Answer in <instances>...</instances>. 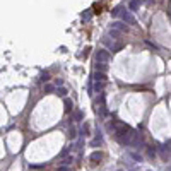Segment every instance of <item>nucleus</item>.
<instances>
[{
    "instance_id": "nucleus-26",
    "label": "nucleus",
    "mask_w": 171,
    "mask_h": 171,
    "mask_svg": "<svg viewBox=\"0 0 171 171\" xmlns=\"http://www.w3.org/2000/svg\"><path fill=\"white\" fill-rule=\"evenodd\" d=\"M60 171H70V168H67V166H60Z\"/></svg>"
},
{
    "instance_id": "nucleus-21",
    "label": "nucleus",
    "mask_w": 171,
    "mask_h": 171,
    "mask_svg": "<svg viewBox=\"0 0 171 171\" xmlns=\"http://www.w3.org/2000/svg\"><path fill=\"white\" fill-rule=\"evenodd\" d=\"M53 91H56L55 87H53V86H50V84L45 86V93H53Z\"/></svg>"
},
{
    "instance_id": "nucleus-12",
    "label": "nucleus",
    "mask_w": 171,
    "mask_h": 171,
    "mask_svg": "<svg viewBox=\"0 0 171 171\" xmlns=\"http://www.w3.org/2000/svg\"><path fill=\"white\" fill-rule=\"evenodd\" d=\"M128 156L132 159H135V161H139V162H142V156L139 152H128Z\"/></svg>"
},
{
    "instance_id": "nucleus-16",
    "label": "nucleus",
    "mask_w": 171,
    "mask_h": 171,
    "mask_svg": "<svg viewBox=\"0 0 171 171\" xmlns=\"http://www.w3.org/2000/svg\"><path fill=\"white\" fill-rule=\"evenodd\" d=\"M72 106H74V103L70 101L68 98H65V111H70V110H72Z\"/></svg>"
},
{
    "instance_id": "nucleus-6",
    "label": "nucleus",
    "mask_w": 171,
    "mask_h": 171,
    "mask_svg": "<svg viewBox=\"0 0 171 171\" xmlns=\"http://www.w3.org/2000/svg\"><path fill=\"white\" fill-rule=\"evenodd\" d=\"M91 79H93L94 82H103V84H104V82H106V74L104 72H98V70H96V72L93 74V77H91Z\"/></svg>"
},
{
    "instance_id": "nucleus-23",
    "label": "nucleus",
    "mask_w": 171,
    "mask_h": 171,
    "mask_svg": "<svg viewBox=\"0 0 171 171\" xmlns=\"http://www.w3.org/2000/svg\"><path fill=\"white\" fill-rule=\"evenodd\" d=\"M75 118L77 120H82V118H84V113H82V111H75Z\"/></svg>"
},
{
    "instance_id": "nucleus-3",
    "label": "nucleus",
    "mask_w": 171,
    "mask_h": 171,
    "mask_svg": "<svg viewBox=\"0 0 171 171\" xmlns=\"http://www.w3.org/2000/svg\"><path fill=\"white\" fill-rule=\"evenodd\" d=\"M122 17H123V21L127 22V24H130V26H137V19L132 16V12H130V10H125V12L122 14Z\"/></svg>"
},
{
    "instance_id": "nucleus-13",
    "label": "nucleus",
    "mask_w": 171,
    "mask_h": 171,
    "mask_svg": "<svg viewBox=\"0 0 171 171\" xmlns=\"http://www.w3.org/2000/svg\"><path fill=\"white\" fill-rule=\"evenodd\" d=\"M106 68H108L106 64H96V70L98 72H106Z\"/></svg>"
},
{
    "instance_id": "nucleus-1",
    "label": "nucleus",
    "mask_w": 171,
    "mask_h": 171,
    "mask_svg": "<svg viewBox=\"0 0 171 171\" xmlns=\"http://www.w3.org/2000/svg\"><path fill=\"white\" fill-rule=\"evenodd\" d=\"M135 135H137L135 130L128 128L127 132L120 133V135H115V137H116V140H118L120 144H123V145H132V144H133V140H135Z\"/></svg>"
},
{
    "instance_id": "nucleus-22",
    "label": "nucleus",
    "mask_w": 171,
    "mask_h": 171,
    "mask_svg": "<svg viewBox=\"0 0 171 171\" xmlns=\"http://www.w3.org/2000/svg\"><path fill=\"white\" fill-rule=\"evenodd\" d=\"M120 34V31H116V29H110V36H113V38H116Z\"/></svg>"
},
{
    "instance_id": "nucleus-14",
    "label": "nucleus",
    "mask_w": 171,
    "mask_h": 171,
    "mask_svg": "<svg viewBox=\"0 0 171 171\" xmlns=\"http://www.w3.org/2000/svg\"><path fill=\"white\" fill-rule=\"evenodd\" d=\"M122 48H123L122 43H113V45H111V51H120Z\"/></svg>"
},
{
    "instance_id": "nucleus-11",
    "label": "nucleus",
    "mask_w": 171,
    "mask_h": 171,
    "mask_svg": "<svg viewBox=\"0 0 171 171\" xmlns=\"http://www.w3.org/2000/svg\"><path fill=\"white\" fill-rule=\"evenodd\" d=\"M55 94H58L60 98H65V96H67V89H65V87H56Z\"/></svg>"
},
{
    "instance_id": "nucleus-4",
    "label": "nucleus",
    "mask_w": 171,
    "mask_h": 171,
    "mask_svg": "<svg viewBox=\"0 0 171 171\" xmlns=\"http://www.w3.org/2000/svg\"><path fill=\"white\" fill-rule=\"evenodd\" d=\"M169 144H164V145H161L159 147V156H161L164 161H168V156L171 158V147H168Z\"/></svg>"
},
{
    "instance_id": "nucleus-27",
    "label": "nucleus",
    "mask_w": 171,
    "mask_h": 171,
    "mask_svg": "<svg viewBox=\"0 0 171 171\" xmlns=\"http://www.w3.org/2000/svg\"><path fill=\"white\" fill-rule=\"evenodd\" d=\"M64 84V81H62V79H56V87H58V86H62Z\"/></svg>"
},
{
    "instance_id": "nucleus-17",
    "label": "nucleus",
    "mask_w": 171,
    "mask_h": 171,
    "mask_svg": "<svg viewBox=\"0 0 171 171\" xmlns=\"http://www.w3.org/2000/svg\"><path fill=\"white\" fill-rule=\"evenodd\" d=\"M103 86H104L103 82H96V84H94V93H99V91L103 89Z\"/></svg>"
},
{
    "instance_id": "nucleus-10",
    "label": "nucleus",
    "mask_w": 171,
    "mask_h": 171,
    "mask_svg": "<svg viewBox=\"0 0 171 171\" xmlns=\"http://www.w3.org/2000/svg\"><path fill=\"white\" fill-rule=\"evenodd\" d=\"M101 142H103V135L98 132V137H96V139H94V140L91 142V145H93V147H96V145H99Z\"/></svg>"
},
{
    "instance_id": "nucleus-25",
    "label": "nucleus",
    "mask_w": 171,
    "mask_h": 171,
    "mask_svg": "<svg viewBox=\"0 0 171 171\" xmlns=\"http://www.w3.org/2000/svg\"><path fill=\"white\" fill-rule=\"evenodd\" d=\"M68 135L72 137V139H75V135H77V133H75V128H70V133H68Z\"/></svg>"
},
{
    "instance_id": "nucleus-9",
    "label": "nucleus",
    "mask_w": 171,
    "mask_h": 171,
    "mask_svg": "<svg viewBox=\"0 0 171 171\" xmlns=\"http://www.w3.org/2000/svg\"><path fill=\"white\" fill-rule=\"evenodd\" d=\"M139 7H140V2H139V0H132V2L128 4V10H130V12L139 10Z\"/></svg>"
},
{
    "instance_id": "nucleus-2",
    "label": "nucleus",
    "mask_w": 171,
    "mask_h": 171,
    "mask_svg": "<svg viewBox=\"0 0 171 171\" xmlns=\"http://www.w3.org/2000/svg\"><path fill=\"white\" fill-rule=\"evenodd\" d=\"M94 58H96V64H108L110 53H108L106 50H98L96 51V55H94Z\"/></svg>"
},
{
    "instance_id": "nucleus-24",
    "label": "nucleus",
    "mask_w": 171,
    "mask_h": 171,
    "mask_svg": "<svg viewBox=\"0 0 171 171\" xmlns=\"http://www.w3.org/2000/svg\"><path fill=\"white\" fill-rule=\"evenodd\" d=\"M82 19H91V12H89V10H86V12L82 14Z\"/></svg>"
},
{
    "instance_id": "nucleus-18",
    "label": "nucleus",
    "mask_w": 171,
    "mask_h": 171,
    "mask_svg": "<svg viewBox=\"0 0 171 171\" xmlns=\"http://www.w3.org/2000/svg\"><path fill=\"white\" fill-rule=\"evenodd\" d=\"M120 14H123L122 12V7H115L113 10H111V16H120Z\"/></svg>"
},
{
    "instance_id": "nucleus-8",
    "label": "nucleus",
    "mask_w": 171,
    "mask_h": 171,
    "mask_svg": "<svg viewBox=\"0 0 171 171\" xmlns=\"http://www.w3.org/2000/svg\"><path fill=\"white\" fill-rule=\"evenodd\" d=\"M89 159H91L93 162H99V161L103 159V152H101V151H94V152L89 156Z\"/></svg>"
},
{
    "instance_id": "nucleus-15",
    "label": "nucleus",
    "mask_w": 171,
    "mask_h": 171,
    "mask_svg": "<svg viewBox=\"0 0 171 171\" xmlns=\"http://www.w3.org/2000/svg\"><path fill=\"white\" fill-rule=\"evenodd\" d=\"M81 135H89V125L87 123L81 127Z\"/></svg>"
},
{
    "instance_id": "nucleus-28",
    "label": "nucleus",
    "mask_w": 171,
    "mask_h": 171,
    "mask_svg": "<svg viewBox=\"0 0 171 171\" xmlns=\"http://www.w3.org/2000/svg\"><path fill=\"white\" fill-rule=\"evenodd\" d=\"M168 171H171V166H168Z\"/></svg>"
},
{
    "instance_id": "nucleus-5",
    "label": "nucleus",
    "mask_w": 171,
    "mask_h": 171,
    "mask_svg": "<svg viewBox=\"0 0 171 171\" xmlns=\"http://www.w3.org/2000/svg\"><path fill=\"white\" fill-rule=\"evenodd\" d=\"M132 147H133V149H137V151H140V149H144V147H145L144 139H142V135H140V133H137V135H135V140H133Z\"/></svg>"
},
{
    "instance_id": "nucleus-20",
    "label": "nucleus",
    "mask_w": 171,
    "mask_h": 171,
    "mask_svg": "<svg viewBox=\"0 0 171 171\" xmlns=\"http://www.w3.org/2000/svg\"><path fill=\"white\" fill-rule=\"evenodd\" d=\"M147 156H149V158H156V149H152V147H147Z\"/></svg>"
},
{
    "instance_id": "nucleus-7",
    "label": "nucleus",
    "mask_w": 171,
    "mask_h": 171,
    "mask_svg": "<svg viewBox=\"0 0 171 171\" xmlns=\"http://www.w3.org/2000/svg\"><path fill=\"white\" fill-rule=\"evenodd\" d=\"M111 29H116V31H120V33H125V31H127L128 27H127V24H123V22L115 21L113 24H111Z\"/></svg>"
},
{
    "instance_id": "nucleus-19",
    "label": "nucleus",
    "mask_w": 171,
    "mask_h": 171,
    "mask_svg": "<svg viewBox=\"0 0 171 171\" xmlns=\"http://www.w3.org/2000/svg\"><path fill=\"white\" fill-rule=\"evenodd\" d=\"M39 79H41L43 82H48V81H50V74H48V72H43V74H41V77H39Z\"/></svg>"
}]
</instances>
